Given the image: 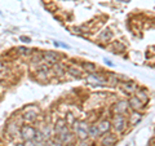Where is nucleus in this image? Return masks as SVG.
Here are the masks:
<instances>
[{"instance_id": "1", "label": "nucleus", "mask_w": 155, "mask_h": 146, "mask_svg": "<svg viewBox=\"0 0 155 146\" xmlns=\"http://www.w3.org/2000/svg\"><path fill=\"white\" fill-rule=\"evenodd\" d=\"M88 124L85 121H75L74 124V129H75V133L78 134V137L80 140H85L88 137Z\"/></svg>"}, {"instance_id": "2", "label": "nucleus", "mask_w": 155, "mask_h": 146, "mask_svg": "<svg viewBox=\"0 0 155 146\" xmlns=\"http://www.w3.org/2000/svg\"><path fill=\"white\" fill-rule=\"evenodd\" d=\"M35 132H36V129L34 127H30V125H23V127L19 129V133H21L22 138H25L26 141L32 140L34 136H35Z\"/></svg>"}, {"instance_id": "3", "label": "nucleus", "mask_w": 155, "mask_h": 146, "mask_svg": "<svg viewBox=\"0 0 155 146\" xmlns=\"http://www.w3.org/2000/svg\"><path fill=\"white\" fill-rule=\"evenodd\" d=\"M125 127H127V121H125L124 116L123 115H118L114 120V128L115 131H118V132H123V131L125 129Z\"/></svg>"}, {"instance_id": "4", "label": "nucleus", "mask_w": 155, "mask_h": 146, "mask_svg": "<svg viewBox=\"0 0 155 146\" xmlns=\"http://www.w3.org/2000/svg\"><path fill=\"white\" fill-rule=\"evenodd\" d=\"M43 58H44L47 62H49V64L54 65V64H57L58 55H57V53H54V52H47L45 55H43Z\"/></svg>"}, {"instance_id": "5", "label": "nucleus", "mask_w": 155, "mask_h": 146, "mask_svg": "<svg viewBox=\"0 0 155 146\" xmlns=\"http://www.w3.org/2000/svg\"><path fill=\"white\" fill-rule=\"evenodd\" d=\"M127 102L125 101H120L119 104H116L115 106H114V111L118 115H123L124 113H125V110H127Z\"/></svg>"}, {"instance_id": "6", "label": "nucleus", "mask_w": 155, "mask_h": 146, "mask_svg": "<svg viewBox=\"0 0 155 146\" xmlns=\"http://www.w3.org/2000/svg\"><path fill=\"white\" fill-rule=\"evenodd\" d=\"M110 127H111V123H110L109 120H102V121H100V124H98V125H97V128H98L100 134L109 132Z\"/></svg>"}, {"instance_id": "7", "label": "nucleus", "mask_w": 155, "mask_h": 146, "mask_svg": "<svg viewBox=\"0 0 155 146\" xmlns=\"http://www.w3.org/2000/svg\"><path fill=\"white\" fill-rule=\"evenodd\" d=\"M115 141H116L115 134H107V136H105V137L102 138L101 145L102 146H113L115 144Z\"/></svg>"}, {"instance_id": "8", "label": "nucleus", "mask_w": 155, "mask_h": 146, "mask_svg": "<svg viewBox=\"0 0 155 146\" xmlns=\"http://www.w3.org/2000/svg\"><path fill=\"white\" fill-rule=\"evenodd\" d=\"M128 105H129V108H132L133 110H140L142 108V101L138 100L137 97H132V98L129 100Z\"/></svg>"}, {"instance_id": "9", "label": "nucleus", "mask_w": 155, "mask_h": 146, "mask_svg": "<svg viewBox=\"0 0 155 146\" xmlns=\"http://www.w3.org/2000/svg\"><path fill=\"white\" fill-rule=\"evenodd\" d=\"M65 127H66V121H65V119H58V120L56 121V124H54V131H56V133L61 132V131L64 129Z\"/></svg>"}, {"instance_id": "10", "label": "nucleus", "mask_w": 155, "mask_h": 146, "mask_svg": "<svg viewBox=\"0 0 155 146\" xmlns=\"http://www.w3.org/2000/svg\"><path fill=\"white\" fill-rule=\"evenodd\" d=\"M36 111H26L25 114H23V119L26 121H32L36 119Z\"/></svg>"}, {"instance_id": "11", "label": "nucleus", "mask_w": 155, "mask_h": 146, "mask_svg": "<svg viewBox=\"0 0 155 146\" xmlns=\"http://www.w3.org/2000/svg\"><path fill=\"white\" fill-rule=\"evenodd\" d=\"M88 80H91V81H94L96 84H97V83H100V84H105V83H106V81L102 79V78L98 76V75H96V74H91V76L88 78Z\"/></svg>"}, {"instance_id": "12", "label": "nucleus", "mask_w": 155, "mask_h": 146, "mask_svg": "<svg viewBox=\"0 0 155 146\" xmlns=\"http://www.w3.org/2000/svg\"><path fill=\"white\" fill-rule=\"evenodd\" d=\"M88 133L92 136V137H97V136H100V132H98L97 125H92V127H89L88 128Z\"/></svg>"}, {"instance_id": "13", "label": "nucleus", "mask_w": 155, "mask_h": 146, "mask_svg": "<svg viewBox=\"0 0 155 146\" xmlns=\"http://www.w3.org/2000/svg\"><path fill=\"white\" fill-rule=\"evenodd\" d=\"M137 98L138 100H143V102H147L149 101V96H147V93H146V91H143V89H141V91H138V96H137Z\"/></svg>"}, {"instance_id": "14", "label": "nucleus", "mask_w": 155, "mask_h": 146, "mask_svg": "<svg viewBox=\"0 0 155 146\" xmlns=\"http://www.w3.org/2000/svg\"><path fill=\"white\" fill-rule=\"evenodd\" d=\"M111 36H113L111 31L110 30H106L105 32H102L100 35V39H101V40H104V41H106V40H109V39H111Z\"/></svg>"}, {"instance_id": "15", "label": "nucleus", "mask_w": 155, "mask_h": 146, "mask_svg": "<svg viewBox=\"0 0 155 146\" xmlns=\"http://www.w3.org/2000/svg\"><path fill=\"white\" fill-rule=\"evenodd\" d=\"M123 88L125 89L127 93H130V92L134 91V84L133 83H125V84H123Z\"/></svg>"}, {"instance_id": "16", "label": "nucleus", "mask_w": 155, "mask_h": 146, "mask_svg": "<svg viewBox=\"0 0 155 146\" xmlns=\"http://www.w3.org/2000/svg\"><path fill=\"white\" fill-rule=\"evenodd\" d=\"M17 52L21 53V55H30L32 51L30 49V48H26V47H18L17 48Z\"/></svg>"}, {"instance_id": "17", "label": "nucleus", "mask_w": 155, "mask_h": 146, "mask_svg": "<svg viewBox=\"0 0 155 146\" xmlns=\"http://www.w3.org/2000/svg\"><path fill=\"white\" fill-rule=\"evenodd\" d=\"M67 72H70L72 76H78V78L80 76V71L75 69V67H67Z\"/></svg>"}, {"instance_id": "18", "label": "nucleus", "mask_w": 155, "mask_h": 146, "mask_svg": "<svg viewBox=\"0 0 155 146\" xmlns=\"http://www.w3.org/2000/svg\"><path fill=\"white\" fill-rule=\"evenodd\" d=\"M54 71L58 75H64V67H62L60 64H54Z\"/></svg>"}, {"instance_id": "19", "label": "nucleus", "mask_w": 155, "mask_h": 146, "mask_svg": "<svg viewBox=\"0 0 155 146\" xmlns=\"http://www.w3.org/2000/svg\"><path fill=\"white\" fill-rule=\"evenodd\" d=\"M83 67H84L87 71H94V70H96V66L92 65V64H84Z\"/></svg>"}, {"instance_id": "20", "label": "nucleus", "mask_w": 155, "mask_h": 146, "mask_svg": "<svg viewBox=\"0 0 155 146\" xmlns=\"http://www.w3.org/2000/svg\"><path fill=\"white\" fill-rule=\"evenodd\" d=\"M51 145H52V146H64V145H62V144H61V142H60V141H58L57 138L52 140V141H51Z\"/></svg>"}, {"instance_id": "21", "label": "nucleus", "mask_w": 155, "mask_h": 146, "mask_svg": "<svg viewBox=\"0 0 155 146\" xmlns=\"http://www.w3.org/2000/svg\"><path fill=\"white\" fill-rule=\"evenodd\" d=\"M54 45L56 47H62V48H69V45H66V44H64V43H61V41H54Z\"/></svg>"}, {"instance_id": "22", "label": "nucleus", "mask_w": 155, "mask_h": 146, "mask_svg": "<svg viewBox=\"0 0 155 146\" xmlns=\"http://www.w3.org/2000/svg\"><path fill=\"white\" fill-rule=\"evenodd\" d=\"M23 146H35V142H34L32 140H27L26 142H25V145Z\"/></svg>"}, {"instance_id": "23", "label": "nucleus", "mask_w": 155, "mask_h": 146, "mask_svg": "<svg viewBox=\"0 0 155 146\" xmlns=\"http://www.w3.org/2000/svg\"><path fill=\"white\" fill-rule=\"evenodd\" d=\"M21 41H23V43H30L31 39L27 38V36H21Z\"/></svg>"}, {"instance_id": "24", "label": "nucleus", "mask_w": 155, "mask_h": 146, "mask_svg": "<svg viewBox=\"0 0 155 146\" xmlns=\"http://www.w3.org/2000/svg\"><path fill=\"white\" fill-rule=\"evenodd\" d=\"M78 146H89V144H88V142H87V141H85V140H81V142H80L79 145H78Z\"/></svg>"}, {"instance_id": "25", "label": "nucleus", "mask_w": 155, "mask_h": 146, "mask_svg": "<svg viewBox=\"0 0 155 146\" xmlns=\"http://www.w3.org/2000/svg\"><path fill=\"white\" fill-rule=\"evenodd\" d=\"M105 62H106V64H107L109 66H114V64H113V62H111L110 60H105Z\"/></svg>"}, {"instance_id": "26", "label": "nucleus", "mask_w": 155, "mask_h": 146, "mask_svg": "<svg viewBox=\"0 0 155 146\" xmlns=\"http://www.w3.org/2000/svg\"><path fill=\"white\" fill-rule=\"evenodd\" d=\"M122 2H124V3H128V2H129V0H122Z\"/></svg>"}, {"instance_id": "27", "label": "nucleus", "mask_w": 155, "mask_h": 146, "mask_svg": "<svg viewBox=\"0 0 155 146\" xmlns=\"http://www.w3.org/2000/svg\"><path fill=\"white\" fill-rule=\"evenodd\" d=\"M66 146H74V145H66Z\"/></svg>"}]
</instances>
